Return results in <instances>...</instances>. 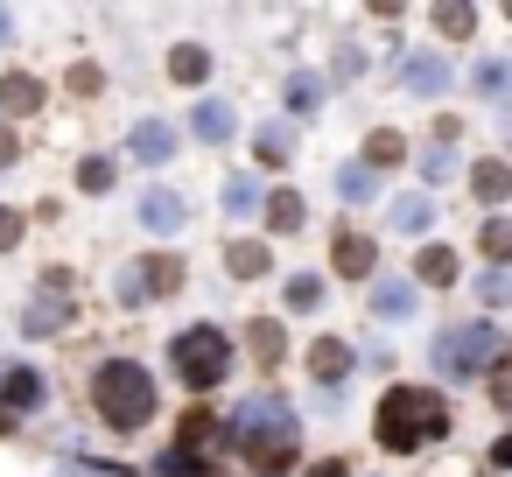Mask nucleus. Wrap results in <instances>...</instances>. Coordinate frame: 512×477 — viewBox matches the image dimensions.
<instances>
[{
    "label": "nucleus",
    "mask_w": 512,
    "mask_h": 477,
    "mask_svg": "<svg viewBox=\"0 0 512 477\" xmlns=\"http://www.w3.org/2000/svg\"><path fill=\"white\" fill-rule=\"evenodd\" d=\"M449 428V407H442V393H428V386H393L386 400H379V442L386 449H428L435 435Z\"/></svg>",
    "instance_id": "nucleus-1"
},
{
    "label": "nucleus",
    "mask_w": 512,
    "mask_h": 477,
    "mask_svg": "<svg viewBox=\"0 0 512 477\" xmlns=\"http://www.w3.org/2000/svg\"><path fill=\"white\" fill-rule=\"evenodd\" d=\"M92 407L113 421V428H141L155 414V372L134 365V358H106L99 379H92Z\"/></svg>",
    "instance_id": "nucleus-2"
},
{
    "label": "nucleus",
    "mask_w": 512,
    "mask_h": 477,
    "mask_svg": "<svg viewBox=\"0 0 512 477\" xmlns=\"http://www.w3.org/2000/svg\"><path fill=\"white\" fill-rule=\"evenodd\" d=\"M232 435H239V449L246 456H260V463H288L295 456V414H288V400H274V393H260V400H246L239 414H232Z\"/></svg>",
    "instance_id": "nucleus-3"
},
{
    "label": "nucleus",
    "mask_w": 512,
    "mask_h": 477,
    "mask_svg": "<svg viewBox=\"0 0 512 477\" xmlns=\"http://www.w3.org/2000/svg\"><path fill=\"white\" fill-rule=\"evenodd\" d=\"M169 365H176L183 386H218V379L232 372V344H225V330L197 323V330H183V337L169 344Z\"/></svg>",
    "instance_id": "nucleus-4"
},
{
    "label": "nucleus",
    "mask_w": 512,
    "mask_h": 477,
    "mask_svg": "<svg viewBox=\"0 0 512 477\" xmlns=\"http://www.w3.org/2000/svg\"><path fill=\"white\" fill-rule=\"evenodd\" d=\"M498 351H505V337H498L491 323H456L449 337H435V372H449V379H470V372L498 365Z\"/></svg>",
    "instance_id": "nucleus-5"
},
{
    "label": "nucleus",
    "mask_w": 512,
    "mask_h": 477,
    "mask_svg": "<svg viewBox=\"0 0 512 477\" xmlns=\"http://www.w3.org/2000/svg\"><path fill=\"white\" fill-rule=\"evenodd\" d=\"M183 288V260H134L120 274V302H141V295H176Z\"/></svg>",
    "instance_id": "nucleus-6"
},
{
    "label": "nucleus",
    "mask_w": 512,
    "mask_h": 477,
    "mask_svg": "<svg viewBox=\"0 0 512 477\" xmlns=\"http://www.w3.org/2000/svg\"><path fill=\"white\" fill-rule=\"evenodd\" d=\"M22 407H43V379L29 365H0V421L22 414Z\"/></svg>",
    "instance_id": "nucleus-7"
},
{
    "label": "nucleus",
    "mask_w": 512,
    "mask_h": 477,
    "mask_svg": "<svg viewBox=\"0 0 512 477\" xmlns=\"http://www.w3.org/2000/svg\"><path fill=\"white\" fill-rule=\"evenodd\" d=\"M141 225L148 232H183V197L176 190H141Z\"/></svg>",
    "instance_id": "nucleus-8"
},
{
    "label": "nucleus",
    "mask_w": 512,
    "mask_h": 477,
    "mask_svg": "<svg viewBox=\"0 0 512 477\" xmlns=\"http://www.w3.org/2000/svg\"><path fill=\"white\" fill-rule=\"evenodd\" d=\"M400 85H407V92H428V99H435V92L449 85V64L421 50V57H407V64H400Z\"/></svg>",
    "instance_id": "nucleus-9"
},
{
    "label": "nucleus",
    "mask_w": 512,
    "mask_h": 477,
    "mask_svg": "<svg viewBox=\"0 0 512 477\" xmlns=\"http://www.w3.org/2000/svg\"><path fill=\"white\" fill-rule=\"evenodd\" d=\"M0 106H8V113H43V85L29 71H8V78H0Z\"/></svg>",
    "instance_id": "nucleus-10"
},
{
    "label": "nucleus",
    "mask_w": 512,
    "mask_h": 477,
    "mask_svg": "<svg viewBox=\"0 0 512 477\" xmlns=\"http://www.w3.org/2000/svg\"><path fill=\"white\" fill-rule=\"evenodd\" d=\"M134 155H141V162H169V155H176V127L141 120V127H134Z\"/></svg>",
    "instance_id": "nucleus-11"
},
{
    "label": "nucleus",
    "mask_w": 512,
    "mask_h": 477,
    "mask_svg": "<svg viewBox=\"0 0 512 477\" xmlns=\"http://www.w3.org/2000/svg\"><path fill=\"white\" fill-rule=\"evenodd\" d=\"M190 127H197L204 141H232V127H239V120H232V106H218V99H204V106L190 113Z\"/></svg>",
    "instance_id": "nucleus-12"
},
{
    "label": "nucleus",
    "mask_w": 512,
    "mask_h": 477,
    "mask_svg": "<svg viewBox=\"0 0 512 477\" xmlns=\"http://www.w3.org/2000/svg\"><path fill=\"white\" fill-rule=\"evenodd\" d=\"M470 190H477L484 204H498V197H512V169H505V162H477V169H470Z\"/></svg>",
    "instance_id": "nucleus-13"
},
{
    "label": "nucleus",
    "mask_w": 512,
    "mask_h": 477,
    "mask_svg": "<svg viewBox=\"0 0 512 477\" xmlns=\"http://www.w3.org/2000/svg\"><path fill=\"white\" fill-rule=\"evenodd\" d=\"M309 372H316V379H344V372H351V351H344L337 337H316V351H309Z\"/></svg>",
    "instance_id": "nucleus-14"
},
{
    "label": "nucleus",
    "mask_w": 512,
    "mask_h": 477,
    "mask_svg": "<svg viewBox=\"0 0 512 477\" xmlns=\"http://www.w3.org/2000/svg\"><path fill=\"white\" fill-rule=\"evenodd\" d=\"M225 267H232V274H246V281H253V274H267V246H260V239H232V246H225Z\"/></svg>",
    "instance_id": "nucleus-15"
},
{
    "label": "nucleus",
    "mask_w": 512,
    "mask_h": 477,
    "mask_svg": "<svg viewBox=\"0 0 512 477\" xmlns=\"http://www.w3.org/2000/svg\"><path fill=\"white\" fill-rule=\"evenodd\" d=\"M337 274H372V239L337 232Z\"/></svg>",
    "instance_id": "nucleus-16"
},
{
    "label": "nucleus",
    "mask_w": 512,
    "mask_h": 477,
    "mask_svg": "<svg viewBox=\"0 0 512 477\" xmlns=\"http://www.w3.org/2000/svg\"><path fill=\"white\" fill-rule=\"evenodd\" d=\"M414 274H421L428 288H449V281H456V253H449V246H428V253L414 260Z\"/></svg>",
    "instance_id": "nucleus-17"
},
{
    "label": "nucleus",
    "mask_w": 512,
    "mask_h": 477,
    "mask_svg": "<svg viewBox=\"0 0 512 477\" xmlns=\"http://www.w3.org/2000/svg\"><path fill=\"white\" fill-rule=\"evenodd\" d=\"M204 71H211V57H204L197 43H183V50L169 57V78H176V85H204Z\"/></svg>",
    "instance_id": "nucleus-18"
},
{
    "label": "nucleus",
    "mask_w": 512,
    "mask_h": 477,
    "mask_svg": "<svg viewBox=\"0 0 512 477\" xmlns=\"http://www.w3.org/2000/svg\"><path fill=\"white\" fill-rule=\"evenodd\" d=\"M267 225H274V232H302V197H295V190H274V197H267Z\"/></svg>",
    "instance_id": "nucleus-19"
},
{
    "label": "nucleus",
    "mask_w": 512,
    "mask_h": 477,
    "mask_svg": "<svg viewBox=\"0 0 512 477\" xmlns=\"http://www.w3.org/2000/svg\"><path fill=\"white\" fill-rule=\"evenodd\" d=\"M386 218H393V232H428V218H435V211H428V197H393V211H386Z\"/></svg>",
    "instance_id": "nucleus-20"
},
{
    "label": "nucleus",
    "mask_w": 512,
    "mask_h": 477,
    "mask_svg": "<svg viewBox=\"0 0 512 477\" xmlns=\"http://www.w3.org/2000/svg\"><path fill=\"white\" fill-rule=\"evenodd\" d=\"M477 246H484V260H512V218H484V232H477Z\"/></svg>",
    "instance_id": "nucleus-21"
},
{
    "label": "nucleus",
    "mask_w": 512,
    "mask_h": 477,
    "mask_svg": "<svg viewBox=\"0 0 512 477\" xmlns=\"http://www.w3.org/2000/svg\"><path fill=\"white\" fill-rule=\"evenodd\" d=\"M155 477H218V470H211L197 449H169V456L155 463Z\"/></svg>",
    "instance_id": "nucleus-22"
},
{
    "label": "nucleus",
    "mask_w": 512,
    "mask_h": 477,
    "mask_svg": "<svg viewBox=\"0 0 512 477\" xmlns=\"http://www.w3.org/2000/svg\"><path fill=\"white\" fill-rule=\"evenodd\" d=\"M372 302H379V316H414V288L407 281H379Z\"/></svg>",
    "instance_id": "nucleus-23"
},
{
    "label": "nucleus",
    "mask_w": 512,
    "mask_h": 477,
    "mask_svg": "<svg viewBox=\"0 0 512 477\" xmlns=\"http://www.w3.org/2000/svg\"><path fill=\"white\" fill-rule=\"evenodd\" d=\"M316 99H323V78L295 71V78H288V113H316Z\"/></svg>",
    "instance_id": "nucleus-24"
},
{
    "label": "nucleus",
    "mask_w": 512,
    "mask_h": 477,
    "mask_svg": "<svg viewBox=\"0 0 512 477\" xmlns=\"http://www.w3.org/2000/svg\"><path fill=\"white\" fill-rule=\"evenodd\" d=\"M400 148H407V141H400L393 127H379V134L365 141V162H372V169H393V162H400Z\"/></svg>",
    "instance_id": "nucleus-25"
},
{
    "label": "nucleus",
    "mask_w": 512,
    "mask_h": 477,
    "mask_svg": "<svg viewBox=\"0 0 512 477\" xmlns=\"http://www.w3.org/2000/svg\"><path fill=\"white\" fill-rule=\"evenodd\" d=\"M281 351H288V337H281V323H253V358H260V365H274Z\"/></svg>",
    "instance_id": "nucleus-26"
},
{
    "label": "nucleus",
    "mask_w": 512,
    "mask_h": 477,
    "mask_svg": "<svg viewBox=\"0 0 512 477\" xmlns=\"http://www.w3.org/2000/svg\"><path fill=\"white\" fill-rule=\"evenodd\" d=\"M477 92H512V64L505 57H484L477 64Z\"/></svg>",
    "instance_id": "nucleus-27"
},
{
    "label": "nucleus",
    "mask_w": 512,
    "mask_h": 477,
    "mask_svg": "<svg viewBox=\"0 0 512 477\" xmlns=\"http://www.w3.org/2000/svg\"><path fill=\"white\" fill-rule=\"evenodd\" d=\"M253 148H260V162H281V155L295 148V134H288V127H260V134H253Z\"/></svg>",
    "instance_id": "nucleus-28"
},
{
    "label": "nucleus",
    "mask_w": 512,
    "mask_h": 477,
    "mask_svg": "<svg viewBox=\"0 0 512 477\" xmlns=\"http://www.w3.org/2000/svg\"><path fill=\"white\" fill-rule=\"evenodd\" d=\"M337 197L344 204H365L372 197V169H337Z\"/></svg>",
    "instance_id": "nucleus-29"
},
{
    "label": "nucleus",
    "mask_w": 512,
    "mask_h": 477,
    "mask_svg": "<svg viewBox=\"0 0 512 477\" xmlns=\"http://www.w3.org/2000/svg\"><path fill=\"white\" fill-rule=\"evenodd\" d=\"M113 176H120V169H113L106 155H92V162L78 169V183H85V190H113Z\"/></svg>",
    "instance_id": "nucleus-30"
},
{
    "label": "nucleus",
    "mask_w": 512,
    "mask_h": 477,
    "mask_svg": "<svg viewBox=\"0 0 512 477\" xmlns=\"http://www.w3.org/2000/svg\"><path fill=\"white\" fill-rule=\"evenodd\" d=\"M477 295H484V309H505V302H512V274H484Z\"/></svg>",
    "instance_id": "nucleus-31"
},
{
    "label": "nucleus",
    "mask_w": 512,
    "mask_h": 477,
    "mask_svg": "<svg viewBox=\"0 0 512 477\" xmlns=\"http://www.w3.org/2000/svg\"><path fill=\"white\" fill-rule=\"evenodd\" d=\"M435 29H442V36H470V29H477V15H470V8H442V15H435Z\"/></svg>",
    "instance_id": "nucleus-32"
},
{
    "label": "nucleus",
    "mask_w": 512,
    "mask_h": 477,
    "mask_svg": "<svg viewBox=\"0 0 512 477\" xmlns=\"http://www.w3.org/2000/svg\"><path fill=\"white\" fill-rule=\"evenodd\" d=\"M225 204H232V211H253V204H260V190H253L246 176H232V183H225Z\"/></svg>",
    "instance_id": "nucleus-33"
},
{
    "label": "nucleus",
    "mask_w": 512,
    "mask_h": 477,
    "mask_svg": "<svg viewBox=\"0 0 512 477\" xmlns=\"http://www.w3.org/2000/svg\"><path fill=\"white\" fill-rule=\"evenodd\" d=\"M449 169H456V155H449V148H428V162H421V176H428V183H442Z\"/></svg>",
    "instance_id": "nucleus-34"
},
{
    "label": "nucleus",
    "mask_w": 512,
    "mask_h": 477,
    "mask_svg": "<svg viewBox=\"0 0 512 477\" xmlns=\"http://www.w3.org/2000/svg\"><path fill=\"white\" fill-rule=\"evenodd\" d=\"M22 246V211H0V253Z\"/></svg>",
    "instance_id": "nucleus-35"
},
{
    "label": "nucleus",
    "mask_w": 512,
    "mask_h": 477,
    "mask_svg": "<svg viewBox=\"0 0 512 477\" xmlns=\"http://www.w3.org/2000/svg\"><path fill=\"white\" fill-rule=\"evenodd\" d=\"M491 400H498V407H512V365H498V372H491Z\"/></svg>",
    "instance_id": "nucleus-36"
},
{
    "label": "nucleus",
    "mask_w": 512,
    "mask_h": 477,
    "mask_svg": "<svg viewBox=\"0 0 512 477\" xmlns=\"http://www.w3.org/2000/svg\"><path fill=\"white\" fill-rule=\"evenodd\" d=\"M288 302H295V309H309V302H316V281H309V274H302V281H288Z\"/></svg>",
    "instance_id": "nucleus-37"
},
{
    "label": "nucleus",
    "mask_w": 512,
    "mask_h": 477,
    "mask_svg": "<svg viewBox=\"0 0 512 477\" xmlns=\"http://www.w3.org/2000/svg\"><path fill=\"white\" fill-rule=\"evenodd\" d=\"M8 162H15V134H8V127H0V169H8Z\"/></svg>",
    "instance_id": "nucleus-38"
},
{
    "label": "nucleus",
    "mask_w": 512,
    "mask_h": 477,
    "mask_svg": "<svg viewBox=\"0 0 512 477\" xmlns=\"http://www.w3.org/2000/svg\"><path fill=\"white\" fill-rule=\"evenodd\" d=\"M491 456H498V463H505V470H512V435H505V442H498V449H491Z\"/></svg>",
    "instance_id": "nucleus-39"
},
{
    "label": "nucleus",
    "mask_w": 512,
    "mask_h": 477,
    "mask_svg": "<svg viewBox=\"0 0 512 477\" xmlns=\"http://www.w3.org/2000/svg\"><path fill=\"white\" fill-rule=\"evenodd\" d=\"M0 36H8V15H0Z\"/></svg>",
    "instance_id": "nucleus-40"
}]
</instances>
